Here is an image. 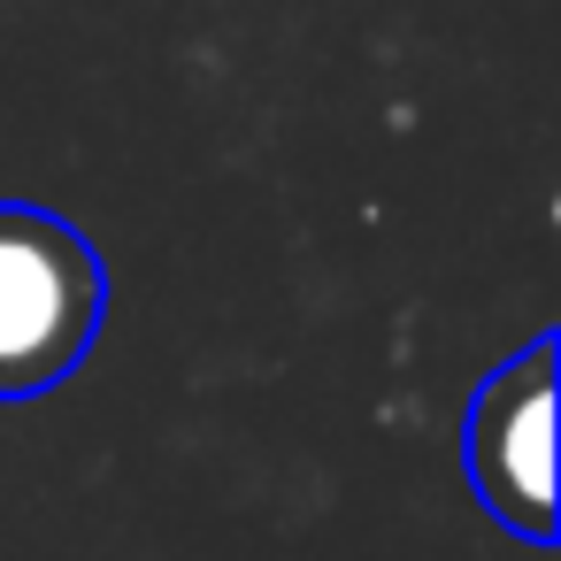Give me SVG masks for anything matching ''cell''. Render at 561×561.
Instances as JSON below:
<instances>
[{
    "label": "cell",
    "mask_w": 561,
    "mask_h": 561,
    "mask_svg": "<svg viewBox=\"0 0 561 561\" xmlns=\"http://www.w3.org/2000/svg\"><path fill=\"white\" fill-rule=\"evenodd\" d=\"M108 277L93 239L47 208H0V400H39L85 369Z\"/></svg>",
    "instance_id": "cell-1"
},
{
    "label": "cell",
    "mask_w": 561,
    "mask_h": 561,
    "mask_svg": "<svg viewBox=\"0 0 561 561\" xmlns=\"http://www.w3.org/2000/svg\"><path fill=\"white\" fill-rule=\"evenodd\" d=\"M553 331H538L523 354H507L461 423V469L469 492L492 523H507L530 546H553L561 530V492H553Z\"/></svg>",
    "instance_id": "cell-2"
}]
</instances>
